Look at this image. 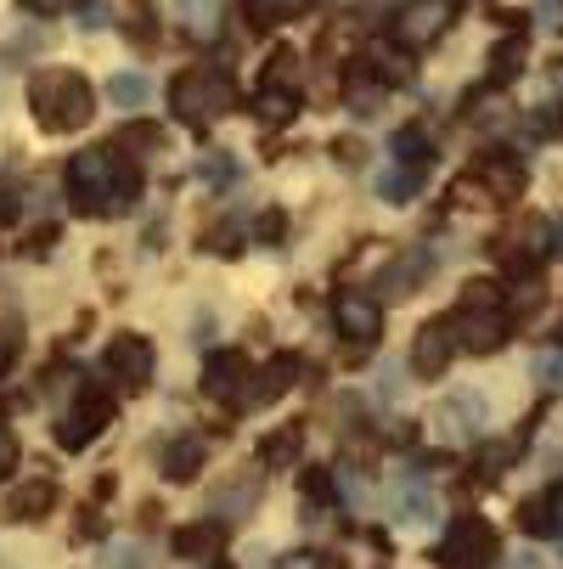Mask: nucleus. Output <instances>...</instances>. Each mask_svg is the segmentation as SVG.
Returning a JSON list of instances; mask_svg holds the SVG:
<instances>
[{
	"mask_svg": "<svg viewBox=\"0 0 563 569\" xmlns=\"http://www.w3.org/2000/svg\"><path fill=\"white\" fill-rule=\"evenodd\" d=\"M237 102V86L220 73V68H187L175 86H170V113H181L187 124H220Z\"/></svg>",
	"mask_w": 563,
	"mask_h": 569,
	"instance_id": "nucleus-3",
	"label": "nucleus"
},
{
	"mask_svg": "<svg viewBox=\"0 0 563 569\" xmlns=\"http://www.w3.org/2000/svg\"><path fill=\"white\" fill-rule=\"evenodd\" d=\"M12 350H18V339H12V328H0V367L12 361Z\"/></svg>",
	"mask_w": 563,
	"mask_h": 569,
	"instance_id": "nucleus-27",
	"label": "nucleus"
},
{
	"mask_svg": "<svg viewBox=\"0 0 563 569\" xmlns=\"http://www.w3.org/2000/svg\"><path fill=\"white\" fill-rule=\"evenodd\" d=\"M524 530H535V536H552L557 530V519H552V497H535V502H524Z\"/></svg>",
	"mask_w": 563,
	"mask_h": 569,
	"instance_id": "nucleus-20",
	"label": "nucleus"
},
{
	"mask_svg": "<svg viewBox=\"0 0 563 569\" xmlns=\"http://www.w3.org/2000/svg\"><path fill=\"white\" fill-rule=\"evenodd\" d=\"M423 152H429V147H423L418 130H400V136H394V158H400V164H423Z\"/></svg>",
	"mask_w": 563,
	"mask_h": 569,
	"instance_id": "nucleus-23",
	"label": "nucleus"
},
{
	"mask_svg": "<svg viewBox=\"0 0 563 569\" xmlns=\"http://www.w3.org/2000/svg\"><path fill=\"white\" fill-rule=\"evenodd\" d=\"M214 18H220V0H187V23L198 34H214Z\"/></svg>",
	"mask_w": 563,
	"mask_h": 569,
	"instance_id": "nucleus-22",
	"label": "nucleus"
},
{
	"mask_svg": "<svg viewBox=\"0 0 563 569\" xmlns=\"http://www.w3.org/2000/svg\"><path fill=\"white\" fill-rule=\"evenodd\" d=\"M254 113H260L265 124H288V119L299 113V97H293L288 86H265V91L254 97Z\"/></svg>",
	"mask_w": 563,
	"mask_h": 569,
	"instance_id": "nucleus-13",
	"label": "nucleus"
},
{
	"mask_svg": "<svg viewBox=\"0 0 563 569\" xmlns=\"http://www.w3.org/2000/svg\"><path fill=\"white\" fill-rule=\"evenodd\" d=\"M462 345H456V328H451V316H440V321H429V328L418 333V350H412V367L418 372H429V378H440L445 367H451V356H456Z\"/></svg>",
	"mask_w": 563,
	"mask_h": 569,
	"instance_id": "nucleus-9",
	"label": "nucleus"
},
{
	"mask_svg": "<svg viewBox=\"0 0 563 569\" xmlns=\"http://www.w3.org/2000/svg\"><path fill=\"white\" fill-rule=\"evenodd\" d=\"M12 462H18V440H12V429H0V479L12 473Z\"/></svg>",
	"mask_w": 563,
	"mask_h": 569,
	"instance_id": "nucleus-26",
	"label": "nucleus"
},
{
	"mask_svg": "<svg viewBox=\"0 0 563 569\" xmlns=\"http://www.w3.org/2000/svg\"><path fill=\"white\" fill-rule=\"evenodd\" d=\"M23 12H34V18H57V12H68V7H79V0H18Z\"/></svg>",
	"mask_w": 563,
	"mask_h": 569,
	"instance_id": "nucleus-25",
	"label": "nucleus"
},
{
	"mask_svg": "<svg viewBox=\"0 0 563 569\" xmlns=\"http://www.w3.org/2000/svg\"><path fill=\"white\" fill-rule=\"evenodd\" d=\"M260 372L249 367V356L243 350H214L209 361H203V389L220 400V406H231V412H243V406H260V389H249Z\"/></svg>",
	"mask_w": 563,
	"mask_h": 569,
	"instance_id": "nucleus-5",
	"label": "nucleus"
},
{
	"mask_svg": "<svg viewBox=\"0 0 563 569\" xmlns=\"http://www.w3.org/2000/svg\"><path fill=\"white\" fill-rule=\"evenodd\" d=\"M552 519H557V530H563V485L552 491Z\"/></svg>",
	"mask_w": 563,
	"mask_h": 569,
	"instance_id": "nucleus-29",
	"label": "nucleus"
},
{
	"mask_svg": "<svg viewBox=\"0 0 563 569\" xmlns=\"http://www.w3.org/2000/svg\"><path fill=\"white\" fill-rule=\"evenodd\" d=\"M152 367H158V356H152V345L141 333H113L108 350H102V372L119 389H147L152 383Z\"/></svg>",
	"mask_w": 563,
	"mask_h": 569,
	"instance_id": "nucleus-7",
	"label": "nucleus"
},
{
	"mask_svg": "<svg viewBox=\"0 0 563 569\" xmlns=\"http://www.w3.org/2000/svg\"><path fill=\"white\" fill-rule=\"evenodd\" d=\"M299 446H304V435H299V429H277V435L260 446V462H265V468H288V462L299 457Z\"/></svg>",
	"mask_w": 563,
	"mask_h": 569,
	"instance_id": "nucleus-15",
	"label": "nucleus"
},
{
	"mask_svg": "<svg viewBox=\"0 0 563 569\" xmlns=\"http://www.w3.org/2000/svg\"><path fill=\"white\" fill-rule=\"evenodd\" d=\"M108 97H113L119 108H147V97H152V86H147V79H141V73H119V79H113V86H108Z\"/></svg>",
	"mask_w": 563,
	"mask_h": 569,
	"instance_id": "nucleus-17",
	"label": "nucleus"
},
{
	"mask_svg": "<svg viewBox=\"0 0 563 569\" xmlns=\"http://www.w3.org/2000/svg\"><path fill=\"white\" fill-rule=\"evenodd\" d=\"M304 497H310V502H333V497H339V479H333L328 468H310V473H304Z\"/></svg>",
	"mask_w": 563,
	"mask_h": 569,
	"instance_id": "nucleus-21",
	"label": "nucleus"
},
{
	"mask_svg": "<svg viewBox=\"0 0 563 569\" xmlns=\"http://www.w3.org/2000/svg\"><path fill=\"white\" fill-rule=\"evenodd\" d=\"M535 383L563 389V356H541V361H535Z\"/></svg>",
	"mask_w": 563,
	"mask_h": 569,
	"instance_id": "nucleus-24",
	"label": "nucleus"
},
{
	"mask_svg": "<svg viewBox=\"0 0 563 569\" xmlns=\"http://www.w3.org/2000/svg\"><path fill=\"white\" fill-rule=\"evenodd\" d=\"M108 423H113V400H108L102 389H79V400L68 406L62 423H57V446H62V451H86Z\"/></svg>",
	"mask_w": 563,
	"mask_h": 569,
	"instance_id": "nucleus-6",
	"label": "nucleus"
},
{
	"mask_svg": "<svg viewBox=\"0 0 563 569\" xmlns=\"http://www.w3.org/2000/svg\"><path fill=\"white\" fill-rule=\"evenodd\" d=\"M479 181H485L496 198H519V187H524V164H519V158H485V164H479Z\"/></svg>",
	"mask_w": 563,
	"mask_h": 569,
	"instance_id": "nucleus-11",
	"label": "nucleus"
},
{
	"mask_svg": "<svg viewBox=\"0 0 563 569\" xmlns=\"http://www.w3.org/2000/svg\"><path fill=\"white\" fill-rule=\"evenodd\" d=\"M51 502H57V491H51V485H46V479H34V485H29V491H18V502H12V513H18V519H40V513H46Z\"/></svg>",
	"mask_w": 563,
	"mask_h": 569,
	"instance_id": "nucleus-18",
	"label": "nucleus"
},
{
	"mask_svg": "<svg viewBox=\"0 0 563 569\" xmlns=\"http://www.w3.org/2000/svg\"><path fill=\"white\" fill-rule=\"evenodd\" d=\"M175 552H181V558H209V552H220V525H187V530H175Z\"/></svg>",
	"mask_w": 563,
	"mask_h": 569,
	"instance_id": "nucleus-14",
	"label": "nucleus"
},
{
	"mask_svg": "<svg viewBox=\"0 0 563 569\" xmlns=\"http://www.w3.org/2000/svg\"><path fill=\"white\" fill-rule=\"evenodd\" d=\"M519 62H524V46H519V40H502V46L491 51V79H513Z\"/></svg>",
	"mask_w": 563,
	"mask_h": 569,
	"instance_id": "nucleus-19",
	"label": "nucleus"
},
{
	"mask_svg": "<svg viewBox=\"0 0 563 569\" xmlns=\"http://www.w3.org/2000/svg\"><path fill=\"white\" fill-rule=\"evenodd\" d=\"M68 192H73L79 203H91V209H119V214H124V209L141 198V176H135L130 158L91 147V152L68 158Z\"/></svg>",
	"mask_w": 563,
	"mask_h": 569,
	"instance_id": "nucleus-1",
	"label": "nucleus"
},
{
	"mask_svg": "<svg viewBox=\"0 0 563 569\" xmlns=\"http://www.w3.org/2000/svg\"><path fill=\"white\" fill-rule=\"evenodd\" d=\"M445 23H451V0H423V7L400 12V23H394V40H406V46H423V40H434V34H440Z\"/></svg>",
	"mask_w": 563,
	"mask_h": 569,
	"instance_id": "nucleus-10",
	"label": "nucleus"
},
{
	"mask_svg": "<svg viewBox=\"0 0 563 569\" xmlns=\"http://www.w3.org/2000/svg\"><path fill=\"white\" fill-rule=\"evenodd\" d=\"M333 321H339L344 339L366 345V339L383 333V305H378L372 293H339V299H333Z\"/></svg>",
	"mask_w": 563,
	"mask_h": 569,
	"instance_id": "nucleus-8",
	"label": "nucleus"
},
{
	"mask_svg": "<svg viewBox=\"0 0 563 569\" xmlns=\"http://www.w3.org/2000/svg\"><path fill=\"white\" fill-rule=\"evenodd\" d=\"M29 102H34V113H40L46 130H79V124H91V108H97L91 86H86L79 73H68V68L40 73L34 91H29Z\"/></svg>",
	"mask_w": 563,
	"mask_h": 569,
	"instance_id": "nucleus-2",
	"label": "nucleus"
},
{
	"mask_svg": "<svg viewBox=\"0 0 563 569\" xmlns=\"http://www.w3.org/2000/svg\"><path fill=\"white\" fill-rule=\"evenodd\" d=\"M198 468H203V440L198 435H181V440L164 446V473L170 479H192Z\"/></svg>",
	"mask_w": 563,
	"mask_h": 569,
	"instance_id": "nucleus-12",
	"label": "nucleus"
},
{
	"mask_svg": "<svg viewBox=\"0 0 563 569\" xmlns=\"http://www.w3.org/2000/svg\"><path fill=\"white\" fill-rule=\"evenodd\" d=\"M434 558H440L445 569H491V563L502 558V541H496V530L479 519V513H462V519H451V530L440 536Z\"/></svg>",
	"mask_w": 563,
	"mask_h": 569,
	"instance_id": "nucleus-4",
	"label": "nucleus"
},
{
	"mask_svg": "<svg viewBox=\"0 0 563 569\" xmlns=\"http://www.w3.org/2000/svg\"><path fill=\"white\" fill-rule=\"evenodd\" d=\"M299 12V0H249V23L254 29H277Z\"/></svg>",
	"mask_w": 563,
	"mask_h": 569,
	"instance_id": "nucleus-16",
	"label": "nucleus"
},
{
	"mask_svg": "<svg viewBox=\"0 0 563 569\" xmlns=\"http://www.w3.org/2000/svg\"><path fill=\"white\" fill-rule=\"evenodd\" d=\"M507 569H541V558L535 552H519V558H507Z\"/></svg>",
	"mask_w": 563,
	"mask_h": 569,
	"instance_id": "nucleus-28",
	"label": "nucleus"
}]
</instances>
